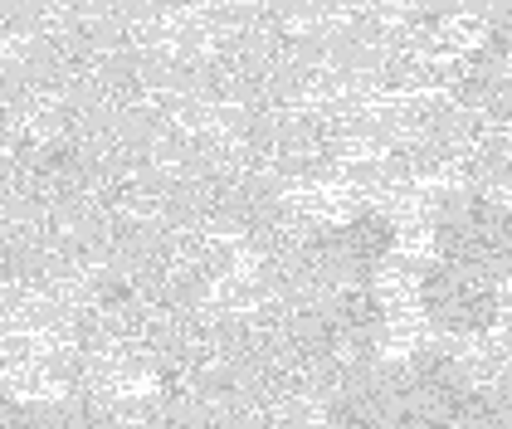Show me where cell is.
<instances>
[{
    "instance_id": "obj_1",
    "label": "cell",
    "mask_w": 512,
    "mask_h": 429,
    "mask_svg": "<svg viewBox=\"0 0 512 429\" xmlns=\"http://www.w3.org/2000/svg\"><path fill=\"white\" fill-rule=\"evenodd\" d=\"M420 312H425V322L439 327V337H483L503 317V298H498V283L483 269L430 264L425 283H420Z\"/></svg>"
}]
</instances>
